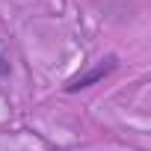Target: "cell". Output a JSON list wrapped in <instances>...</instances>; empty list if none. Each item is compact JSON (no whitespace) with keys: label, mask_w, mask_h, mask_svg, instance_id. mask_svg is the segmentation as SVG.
Listing matches in <instances>:
<instances>
[{"label":"cell","mask_w":151,"mask_h":151,"mask_svg":"<svg viewBox=\"0 0 151 151\" xmlns=\"http://www.w3.org/2000/svg\"><path fill=\"white\" fill-rule=\"evenodd\" d=\"M116 65H119V59H116V56H107V59H101L95 68H89V71L77 74V77H71V80L65 83V92H80V89H89V86L101 83L104 77H110V74L116 71Z\"/></svg>","instance_id":"cell-1"},{"label":"cell","mask_w":151,"mask_h":151,"mask_svg":"<svg viewBox=\"0 0 151 151\" xmlns=\"http://www.w3.org/2000/svg\"><path fill=\"white\" fill-rule=\"evenodd\" d=\"M12 74V62H9V53L3 50V45H0V77H9Z\"/></svg>","instance_id":"cell-2"}]
</instances>
